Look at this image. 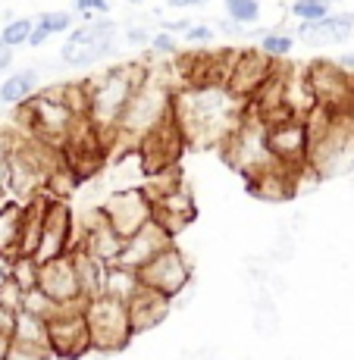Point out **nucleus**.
Masks as SVG:
<instances>
[{"label": "nucleus", "mask_w": 354, "mask_h": 360, "mask_svg": "<svg viewBox=\"0 0 354 360\" xmlns=\"http://www.w3.org/2000/svg\"><path fill=\"white\" fill-rule=\"evenodd\" d=\"M332 0H295L291 4V16L298 19V25L301 22H320V19L332 16Z\"/></svg>", "instance_id": "obj_34"}, {"label": "nucleus", "mask_w": 354, "mask_h": 360, "mask_svg": "<svg viewBox=\"0 0 354 360\" xmlns=\"http://www.w3.org/2000/svg\"><path fill=\"white\" fill-rule=\"evenodd\" d=\"M6 360H51L47 351H34V348H23V345H13L10 357Z\"/></svg>", "instance_id": "obj_42"}, {"label": "nucleus", "mask_w": 354, "mask_h": 360, "mask_svg": "<svg viewBox=\"0 0 354 360\" xmlns=\"http://www.w3.org/2000/svg\"><path fill=\"white\" fill-rule=\"evenodd\" d=\"M226 4V19L241 29H251L260 22V0H223Z\"/></svg>", "instance_id": "obj_32"}, {"label": "nucleus", "mask_w": 354, "mask_h": 360, "mask_svg": "<svg viewBox=\"0 0 354 360\" xmlns=\"http://www.w3.org/2000/svg\"><path fill=\"white\" fill-rule=\"evenodd\" d=\"M32 32H34V19L29 16H19V19H10V22L0 29V38L6 41V44L16 51V47H23V44H29V38H32Z\"/></svg>", "instance_id": "obj_36"}, {"label": "nucleus", "mask_w": 354, "mask_h": 360, "mask_svg": "<svg viewBox=\"0 0 354 360\" xmlns=\"http://www.w3.org/2000/svg\"><path fill=\"white\" fill-rule=\"evenodd\" d=\"M85 320L91 332V348L97 354H116L135 338L129 320V307L116 297H94L85 304Z\"/></svg>", "instance_id": "obj_6"}, {"label": "nucleus", "mask_w": 354, "mask_h": 360, "mask_svg": "<svg viewBox=\"0 0 354 360\" xmlns=\"http://www.w3.org/2000/svg\"><path fill=\"white\" fill-rule=\"evenodd\" d=\"M6 285H13V257L0 254V292H4Z\"/></svg>", "instance_id": "obj_43"}, {"label": "nucleus", "mask_w": 354, "mask_h": 360, "mask_svg": "<svg viewBox=\"0 0 354 360\" xmlns=\"http://www.w3.org/2000/svg\"><path fill=\"white\" fill-rule=\"evenodd\" d=\"M19 310H25V314H32V316H38V320L51 323L63 307H60L53 297H47L41 288H34V292H25L23 295V301H19Z\"/></svg>", "instance_id": "obj_31"}, {"label": "nucleus", "mask_w": 354, "mask_h": 360, "mask_svg": "<svg viewBox=\"0 0 354 360\" xmlns=\"http://www.w3.org/2000/svg\"><path fill=\"white\" fill-rule=\"evenodd\" d=\"M10 66H13V47L0 38V72H4V69H10Z\"/></svg>", "instance_id": "obj_45"}, {"label": "nucleus", "mask_w": 354, "mask_h": 360, "mask_svg": "<svg viewBox=\"0 0 354 360\" xmlns=\"http://www.w3.org/2000/svg\"><path fill=\"white\" fill-rule=\"evenodd\" d=\"M191 29V22H185V19H166L160 25V32H170V34H185Z\"/></svg>", "instance_id": "obj_44"}, {"label": "nucleus", "mask_w": 354, "mask_h": 360, "mask_svg": "<svg viewBox=\"0 0 354 360\" xmlns=\"http://www.w3.org/2000/svg\"><path fill=\"white\" fill-rule=\"evenodd\" d=\"M291 4H295V0H291Z\"/></svg>", "instance_id": "obj_50"}, {"label": "nucleus", "mask_w": 354, "mask_h": 360, "mask_svg": "<svg viewBox=\"0 0 354 360\" xmlns=\"http://www.w3.org/2000/svg\"><path fill=\"white\" fill-rule=\"evenodd\" d=\"M116 34L120 29L113 19H88L66 34L63 47H60V60L72 69L101 63L116 51Z\"/></svg>", "instance_id": "obj_7"}, {"label": "nucleus", "mask_w": 354, "mask_h": 360, "mask_svg": "<svg viewBox=\"0 0 354 360\" xmlns=\"http://www.w3.org/2000/svg\"><path fill=\"white\" fill-rule=\"evenodd\" d=\"M286 110L298 120H310L320 110V98L308 79V69H286Z\"/></svg>", "instance_id": "obj_24"}, {"label": "nucleus", "mask_w": 354, "mask_h": 360, "mask_svg": "<svg viewBox=\"0 0 354 360\" xmlns=\"http://www.w3.org/2000/svg\"><path fill=\"white\" fill-rule=\"evenodd\" d=\"M185 41H189L191 47H201V51H204V47L213 41V29L210 25H191V29L185 32Z\"/></svg>", "instance_id": "obj_39"}, {"label": "nucleus", "mask_w": 354, "mask_h": 360, "mask_svg": "<svg viewBox=\"0 0 354 360\" xmlns=\"http://www.w3.org/2000/svg\"><path fill=\"white\" fill-rule=\"evenodd\" d=\"M72 260H75V273H79V285H82L85 301L103 297V285H107V269L110 266L97 263L94 257H88L85 251H79V248L72 251Z\"/></svg>", "instance_id": "obj_27"}, {"label": "nucleus", "mask_w": 354, "mask_h": 360, "mask_svg": "<svg viewBox=\"0 0 354 360\" xmlns=\"http://www.w3.org/2000/svg\"><path fill=\"white\" fill-rule=\"evenodd\" d=\"M223 154L226 160L235 166L239 172H245L248 179L254 172L267 169L270 163H276L273 150H270V141H267V122L258 120V116L248 110L245 120L239 122V129L229 135V141L223 144Z\"/></svg>", "instance_id": "obj_8"}, {"label": "nucleus", "mask_w": 354, "mask_h": 360, "mask_svg": "<svg viewBox=\"0 0 354 360\" xmlns=\"http://www.w3.org/2000/svg\"><path fill=\"white\" fill-rule=\"evenodd\" d=\"M10 157H13V138L0 131V200H6V188H10Z\"/></svg>", "instance_id": "obj_37"}, {"label": "nucleus", "mask_w": 354, "mask_h": 360, "mask_svg": "<svg viewBox=\"0 0 354 360\" xmlns=\"http://www.w3.org/2000/svg\"><path fill=\"white\" fill-rule=\"evenodd\" d=\"M23 223H25V204L6 198L0 200V254L16 257L23 248Z\"/></svg>", "instance_id": "obj_25"}, {"label": "nucleus", "mask_w": 354, "mask_h": 360, "mask_svg": "<svg viewBox=\"0 0 354 360\" xmlns=\"http://www.w3.org/2000/svg\"><path fill=\"white\" fill-rule=\"evenodd\" d=\"M151 204H154V223L160 226L170 238H176L185 226H191L194 223V213H198L191 191L185 188V185H179L176 191H166V195L154 198Z\"/></svg>", "instance_id": "obj_19"}, {"label": "nucleus", "mask_w": 354, "mask_h": 360, "mask_svg": "<svg viewBox=\"0 0 354 360\" xmlns=\"http://www.w3.org/2000/svg\"><path fill=\"white\" fill-rule=\"evenodd\" d=\"M126 307H129L132 332H135V335H144V332L157 329L166 320V316H170L172 301H170V297H163V295H157V292H148V288H141V292L132 297Z\"/></svg>", "instance_id": "obj_22"}, {"label": "nucleus", "mask_w": 354, "mask_h": 360, "mask_svg": "<svg viewBox=\"0 0 354 360\" xmlns=\"http://www.w3.org/2000/svg\"><path fill=\"white\" fill-rule=\"evenodd\" d=\"M151 29H144V25H126V41L129 44H135V47H141V44H148L151 47Z\"/></svg>", "instance_id": "obj_41"}, {"label": "nucleus", "mask_w": 354, "mask_h": 360, "mask_svg": "<svg viewBox=\"0 0 354 360\" xmlns=\"http://www.w3.org/2000/svg\"><path fill=\"white\" fill-rule=\"evenodd\" d=\"M248 103L239 101L226 85L207 82V85H185L176 91L172 120L182 129L185 141L191 144H226L229 135L245 120Z\"/></svg>", "instance_id": "obj_1"}, {"label": "nucleus", "mask_w": 354, "mask_h": 360, "mask_svg": "<svg viewBox=\"0 0 354 360\" xmlns=\"http://www.w3.org/2000/svg\"><path fill=\"white\" fill-rule=\"evenodd\" d=\"M34 25H38L41 32L47 34V38H53V34H69L75 25V16L66 10H53V13H41L38 19H34Z\"/></svg>", "instance_id": "obj_35"}, {"label": "nucleus", "mask_w": 354, "mask_h": 360, "mask_svg": "<svg viewBox=\"0 0 354 360\" xmlns=\"http://www.w3.org/2000/svg\"><path fill=\"white\" fill-rule=\"evenodd\" d=\"M122 248H126V238L103 219L101 207L79 219V251H85L88 257H94L103 266H116L122 257Z\"/></svg>", "instance_id": "obj_15"}, {"label": "nucleus", "mask_w": 354, "mask_h": 360, "mask_svg": "<svg viewBox=\"0 0 354 360\" xmlns=\"http://www.w3.org/2000/svg\"><path fill=\"white\" fill-rule=\"evenodd\" d=\"M138 292H141V279H138L135 269L120 266V263L107 269V285H103V295L107 297H116V301L129 304Z\"/></svg>", "instance_id": "obj_29"}, {"label": "nucleus", "mask_w": 354, "mask_h": 360, "mask_svg": "<svg viewBox=\"0 0 354 360\" xmlns=\"http://www.w3.org/2000/svg\"><path fill=\"white\" fill-rule=\"evenodd\" d=\"M47 338H51V357L57 360H82L91 354V332L85 320V304L79 307H63L51 323H47Z\"/></svg>", "instance_id": "obj_11"}, {"label": "nucleus", "mask_w": 354, "mask_h": 360, "mask_svg": "<svg viewBox=\"0 0 354 360\" xmlns=\"http://www.w3.org/2000/svg\"><path fill=\"white\" fill-rule=\"evenodd\" d=\"M138 279H141V288L170 297V301L176 304V297L185 295L191 288L194 266H191L189 254H185L182 248L170 245L163 254H157V257L151 260L144 269H138Z\"/></svg>", "instance_id": "obj_9"}, {"label": "nucleus", "mask_w": 354, "mask_h": 360, "mask_svg": "<svg viewBox=\"0 0 354 360\" xmlns=\"http://www.w3.org/2000/svg\"><path fill=\"white\" fill-rule=\"evenodd\" d=\"M310 126V154L308 169L317 179H332L354 169V116L317 110L308 120Z\"/></svg>", "instance_id": "obj_2"}, {"label": "nucleus", "mask_w": 354, "mask_h": 360, "mask_svg": "<svg viewBox=\"0 0 354 360\" xmlns=\"http://www.w3.org/2000/svg\"><path fill=\"white\" fill-rule=\"evenodd\" d=\"M170 245H176V241L166 235L160 226L151 219L144 229H138L132 238H126V248H122V257H120V266H129V269H144L151 260L157 257V254H163Z\"/></svg>", "instance_id": "obj_21"}, {"label": "nucleus", "mask_w": 354, "mask_h": 360, "mask_svg": "<svg viewBox=\"0 0 354 360\" xmlns=\"http://www.w3.org/2000/svg\"><path fill=\"white\" fill-rule=\"evenodd\" d=\"M144 75H148L144 66L122 63L88 79V120L110 138V144H113V131L120 129L122 113H126L129 101L135 98V91L141 88Z\"/></svg>", "instance_id": "obj_3"}, {"label": "nucleus", "mask_w": 354, "mask_h": 360, "mask_svg": "<svg viewBox=\"0 0 354 360\" xmlns=\"http://www.w3.org/2000/svg\"><path fill=\"white\" fill-rule=\"evenodd\" d=\"M301 172H308V169H295V166H286L276 160L267 169L254 172L248 179V188H251V195H258L263 200H289L301 188Z\"/></svg>", "instance_id": "obj_20"}, {"label": "nucleus", "mask_w": 354, "mask_h": 360, "mask_svg": "<svg viewBox=\"0 0 354 360\" xmlns=\"http://www.w3.org/2000/svg\"><path fill=\"white\" fill-rule=\"evenodd\" d=\"M182 144H185V135H182V129L176 126V120H170L166 126L151 131L148 138H141V141H138V157H141L144 176L151 179V176H160L166 169H176Z\"/></svg>", "instance_id": "obj_16"}, {"label": "nucleus", "mask_w": 354, "mask_h": 360, "mask_svg": "<svg viewBox=\"0 0 354 360\" xmlns=\"http://www.w3.org/2000/svg\"><path fill=\"white\" fill-rule=\"evenodd\" d=\"M75 248H79V217L72 213L69 200L51 198L47 200L44 229H41V241H38V251H34V260L51 263V260L69 257Z\"/></svg>", "instance_id": "obj_10"}, {"label": "nucleus", "mask_w": 354, "mask_h": 360, "mask_svg": "<svg viewBox=\"0 0 354 360\" xmlns=\"http://www.w3.org/2000/svg\"><path fill=\"white\" fill-rule=\"evenodd\" d=\"M273 72H276L273 60H267L260 51H235L232 69H229V75H226V88L239 101L248 103Z\"/></svg>", "instance_id": "obj_17"}, {"label": "nucleus", "mask_w": 354, "mask_h": 360, "mask_svg": "<svg viewBox=\"0 0 354 360\" xmlns=\"http://www.w3.org/2000/svg\"><path fill=\"white\" fill-rule=\"evenodd\" d=\"M72 4L82 16H91V13H101L103 19L110 16V0H72Z\"/></svg>", "instance_id": "obj_40"}, {"label": "nucleus", "mask_w": 354, "mask_h": 360, "mask_svg": "<svg viewBox=\"0 0 354 360\" xmlns=\"http://www.w3.org/2000/svg\"><path fill=\"white\" fill-rule=\"evenodd\" d=\"M38 94V69H19L0 82V103L4 107H25Z\"/></svg>", "instance_id": "obj_26"}, {"label": "nucleus", "mask_w": 354, "mask_h": 360, "mask_svg": "<svg viewBox=\"0 0 354 360\" xmlns=\"http://www.w3.org/2000/svg\"><path fill=\"white\" fill-rule=\"evenodd\" d=\"M13 345H23V348L34 351H47L51 354V338H47V323L38 316L19 310L16 314V329H13Z\"/></svg>", "instance_id": "obj_28"}, {"label": "nucleus", "mask_w": 354, "mask_h": 360, "mask_svg": "<svg viewBox=\"0 0 354 360\" xmlns=\"http://www.w3.org/2000/svg\"><path fill=\"white\" fill-rule=\"evenodd\" d=\"M166 4H170L172 10H194V6H204V4H210V0H166Z\"/></svg>", "instance_id": "obj_46"}, {"label": "nucleus", "mask_w": 354, "mask_h": 360, "mask_svg": "<svg viewBox=\"0 0 354 360\" xmlns=\"http://www.w3.org/2000/svg\"><path fill=\"white\" fill-rule=\"evenodd\" d=\"M351 34H354V13H339V16H326L320 22L298 25V38L304 44H342Z\"/></svg>", "instance_id": "obj_23"}, {"label": "nucleus", "mask_w": 354, "mask_h": 360, "mask_svg": "<svg viewBox=\"0 0 354 360\" xmlns=\"http://www.w3.org/2000/svg\"><path fill=\"white\" fill-rule=\"evenodd\" d=\"M151 53H157V57H179V41H176V34H170V32H154V38H151Z\"/></svg>", "instance_id": "obj_38"}, {"label": "nucleus", "mask_w": 354, "mask_h": 360, "mask_svg": "<svg viewBox=\"0 0 354 360\" xmlns=\"http://www.w3.org/2000/svg\"><path fill=\"white\" fill-rule=\"evenodd\" d=\"M336 63H339V66H342V69H345V72H348V75H351V79H354V53H342V57H339V60H336Z\"/></svg>", "instance_id": "obj_47"}, {"label": "nucleus", "mask_w": 354, "mask_h": 360, "mask_svg": "<svg viewBox=\"0 0 354 360\" xmlns=\"http://www.w3.org/2000/svg\"><path fill=\"white\" fill-rule=\"evenodd\" d=\"M258 51L263 53L267 60H286L291 51H295V38L286 32H263L260 34V44H258Z\"/></svg>", "instance_id": "obj_33"}, {"label": "nucleus", "mask_w": 354, "mask_h": 360, "mask_svg": "<svg viewBox=\"0 0 354 360\" xmlns=\"http://www.w3.org/2000/svg\"><path fill=\"white\" fill-rule=\"evenodd\" d=\"M38 288L47 297H53L60 307H79V304H88L85 295H82L72 254H69V257H60V260H51V263H41Z\"/></svg>", "instance_id": "obj_18"}, {"label": "nucleus", "mask_w": 354, "mask_h": 360, "mask_svg": "<svg viewBox=\"0 0 354 360\" xmlns=\"http://www.w3.org/2000/svg\"><path fill=\"white\" fill-rule=\"evenodd\" d=\"M126 4H135V6H141V4H148V0H126Z\"/></svg>", "instance_id": "obj_49"}, {"label": "nucleus", "mask_w": 354, "mask_h": 360, "mask_svg": "<svg viewBox=\"0 0 354 360\" xmlns=\"http://www.w3.org/2000/svg\"><path fill=\"white\" fill-rule=\"evenodd\" d=\"M176 91H179L176 82L166 79L163 72H151L148 69L141 88H138L135 98L129 101L126 113H122V120H120V129L113 131V138H126L129 148H138L141 138H148L151 131H157L172 120Z\"/></svg>", "instance_id": "obj_4"}, {"label": "nucleus", "mask_w": 354, "mask_h": 360, "mask_svg": "<svg viewBox=\"0 0 354 360\" xmlns=\"http://www.w3.org/2000/svg\"><path fill=\"white\" fill-rule=\"evenodd\" d=\"M267 141L279 163L295 166V169H308V154H310L308 120L282 116V120H276V122H267Z\"/></svg>", "instance_id": "obj_13"}, {"label": "nucleus", "mask_w": 354, "mask_h": 360, "mask_svg": "<svg viewBox=\"0 0 354 360\" xmlns=\"http://www.w3.org/2000/svg\"><path fill=\"white\" fill-rule=\"evenodd\" d=\"M79 120L82 116L63 98V88L38 91L25 107H19V122L25 126V131L38 141L53 144V148H63V141Z\"/></svg>", "instance_id": "obj_5"}, {"label": "nucleus", "mask_w": 354, "mask_h": 360, "mask_svg": "<svg viewBox=\"0 0 354 360\" xmlns=\"http://www.w3.org/2000/svg\"><path fill=\"white\" fill-rule=\"evenodd\" d=\"M13 351V338L10 335H0V360H6Z\"/></svg>", "instance_id": "obj_48"}, {"label": "nucleus", "mask_w": 354, "mask_h": 360, "mask_svg": "<svg viewBox=\"0 0 354 360\" xmlns=\"http://www.w3.org/2000/svg\"><path fill=\"white\" fill-rule=\"evenodd\" d=\"M308 79H310V85H314L317 98H320L323 110H329V113H351L354 79L339 63L317 60V63L308 66Z\"/></svg>", "instance_id": "obj_14"}, {"label": "nucleus", "mask_w": 354, "mask_h": 360, "mask_svg": "<svg viewBox=\"0 0 354 360\" xmlns=\"http://www.w3.org/2000/svg\"><path fill=\"white\" fill-rule=\"evenodd\" d=\"M38 279H41V263L38 260L25 257V254L13 257V285H16L19 295L34 292V288H38Z\"/></svg>", "instance_id": "obj_30"}, {"label": "nucleus", "mask_w": 354, "mask_h": 360, "mask_svg": "<svg viewBox=\"0 0 354 360\" xmlns=\"http://www.w3.org/2000/svg\"><path fill=\"white\" fill-rule=\"evenodd\" d=\"M101 213L122 238H132L138 229H144L154 219V204H151L144 188H120L101 200Z\"/></svg>", "instance_id": "obj_12"}]
</instances>
